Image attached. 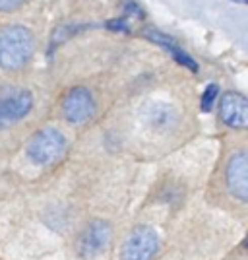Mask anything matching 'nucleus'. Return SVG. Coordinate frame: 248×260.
I'll list each match as a JSON object with an SVG mask.
<instances>
[{
	"instance_id": "3",
	"label": "nucleus",
	"mask_w": 248,
	"mask_h": 260,
	"mask_svg": "<svg viewBox=\"0 0 248 260\" xmlns=\"http://www.w3.org/2000/svg\"><path fill=\"white\" fill-rule=\"evenodd\" d=\"M159 249V235L151 228H136L122 245V260H151Z\"/></svg>"
},
{
	"instance_id": "9",
	"label": "nucleus",
	"mask_w": 248,
	"mask_h": 260,
	"mask_svg": "<svg viewBox=\"0 0 248 260\" xmlns=\"http://www.w3.org/2000/svg\"><path fill=\"white\" fill-rule=\"evenodd\" d=\"M150 122L157 128H169L176 122V111L169 105L157 103L150 111Z\"/></svg>"
},
{
	"instance_id": "5",
	"label": "nucleus",
	"mask_w": 248,
	"mask_h": 260,
	"mask_svg": "<svg viewBox=\"0 0 248 260\" xmlns=\"http://www.w3.org/2000/svg\"><path fill=\"white\" fill-rule=\"evenodd\" d=\"M111 237H113V229L107 221H93L89 223V228L84 231V235L80 239V254L84 258H95L99 254H103L105 249L111 245Z\"/></svg>"
},
{
	"instance_id": "12",
	"label": "nucleus",
	"mask_w": 248,
	"mask_h": 260,
	"mask_svg": "<svg viewBox=\"0 0 248 260\" xmlns=\"http://www.w3.org/2000/svg\"><path fill=\"white\" fill-rule=\"evenodd\" d=\"M25 0H0V12H14L22 6Z\"/></svg>"
},
{
	"instance_id": "6",
	"label": "nucleus",
	"mask_w": 248,
	"mask_h": 260,
	"mask_svg": "<svg viewBox=\"0 0 248 260\" xmlns=\"http://www.w3.org/2000/svg\"><path fill=\"white\" fill-rule=\"evenodd\" d=\"M227 186L231 190V194L237 196L238 200L246 202L248 200V157L244 152L235 153L229 163H227L225 171Z\"/></svg>"
},
{
	"instance_id": "7",
	"label": "nucleus",
	"mask_w": 248,
	"mask_h": 260,
	"mask_svg": "<svg viewBox=\"0 0 248 260\" xmlns=\"http://www.w3.org/2000/svg\"><path fill=\"white\" fill-rule=\"evenodd\" d=\"M219 117L229 128H244L248 122V101L240 93H225L219 101Z\"/></svg>"
},
{
	"instance_id": "8",
	"label": "nucleus",
	"mask_w": 248,
	"mask_h": 260,
	"mask_svg": "<svg viewBox=\"0 0 248 260\" xmlns=\"http://www.w3.org/2000/svg\"><path fill=\"white\" fill-rule=\"evenodd\" d=\"M33 107V95L31 91L22 89V91H12L8 95H2L0 98V113H2V119L8 122H16V120H22L23 117L29 115V111Z\"/></svg>"
},
{
	"instance_id": "14",
	"label": "nucleus",
	"mask_w": 248,
	"mask_h": 260,
	"mask_svg": "<svg viewBox=\"0 0 248 260\" xmlns=\"http://www.w3.org/2000/svg\"><path fill=\"white\" fill-rule=\"evenodd\" d=\"M233 2H238V4H246V0H233Z\"/></svg>"
},
{
	"instance_id": "11",
	"label": "nucleus",
	"mask_w": 248,
	"mask_h": 260,
	"mask_svg": "<svg viewBox=\"0 0 248 260\" xmlns=\"http://www.w3.org/2000/svg\"><path fill=\"white\" fill-rule=\"evenodd\" d=\"M217 95H219V87L216 84H209L205 87V91L202 93V99H200V107L204 113H209L214 109V103L217 101Z\"/></svg>"
},
{
	"instance_id": "4",
	"label": "nucleus",
	"mask_w": 248,
	"mask_h": 260,
	"mask_svg": "<svg viewBox=\"0 0 248 260\" xmlns=\"http://www.w3.org/2000/svg\"><path fill=\"white\" fill-rule=\"evenodd\" d=\"M95 99L86 87H74L62 99V115L70 124L76 126L86 124L95 115Z\"/></svg>"
},
{
	"instance_id": "13",
	"label": "nucleus",
	"mask_w": 248,
	"mask_h": 260,
	"mask_svg": "<svg viewBox=\"0 0 248 260\" xmlns=\"http://www.w3.org/2000/svg\"><path fill=\"white\" fill-rule=\"evenodd\" d=\"M6 126V120L2 119V113H0V128H4Z\"/></svg>"
},
{
	"instance_id": "10",
	"label": "nucleus",
	"mask_w": 248,
	"mask_h": 260,
	"mask_svg": "<svg viewBox=\"0 0 248 260\" xmlns=\"http://www.w3.org/2000/svg\"><path fill=\"white\" fill-rule=\"evenodd\" d=\"M144 35L150 39V41H153V43L161 45V47H165L169 53H174V51H179V47H176V43H174L171 37H167L165 33L157 31V29H146L144 31Z\"/></svg>"
},
{
	"instance_id": "2",
	"label": "nucleus",
	"mask_w": 248,
	"mask_h": 260,
	"mask_svg": "<svg viewBox=\"0 0 248 260\" xmlns=\"http://www.w3.org/2000/svg\"><path fill=\"white\" fill-rule=\"evenodd\" d=\"M66 152V138L60 130L43 128L39 130L27 146V155L37 165H51L58 161Z\"/></svg>"
},
{
	"instance_id": "1",
	"label": "nucleus",
	"mask_w": 248,
	"mask_h": 260,
	"mask_svg": "<svg viewBox=\"0 0 248 260\" xmlns=\"http://www.w3.org/2000/svg\"><path fill=\"white\" fill-rule=\"evenodd\" d=\"M35 41L27 27L10 25L0 33V66L4 70H20L31 58Z\"/></svg>"
}]
</instances>
